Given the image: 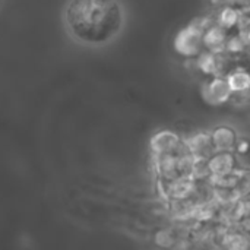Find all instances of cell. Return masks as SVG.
<instances>
[{
    "label": "cell",
    "mask_w": 250,
    "mask_h": 250,
    "mask_svg": "<svg viewBox=\"0 0 250 250\" xmlns=\"http://www.w3.org/2000/svg\"><path fill=\"white\" fill-rule=\"evenodd\" d=\"M63 18L70 37L91 47L111 42L125 25L119 0H69Z\"/></svg>",
    "instance_id": "cell-1"
},
{
    "label": "cell",
    "mask_w": 250,
    "mask_h": 250,
    "mask_svg": "<svg viewBox=\"0 0 250 250\" xmlns=\"http://www.w3.org/2000/svg\"><path fill=\"white\" fill-rule=\"evenodd\" d=\"M205 28L190 25L183 28L174 38V50L185 57H198L205 48Z\"/></svg>",
    "instance_id": "cell-2"
},
{
    "label": "cell",
    "mask_w": 250,
    "mask_h": 250,
    "mask_svg": "<svg viewBox=\"0 0 250 250\" xmlns=\"http://www.w3.org/2000/svg\"><path fill=\"white\" fill-rule=\"evenodd\" d=\"M233 97V89L227 78L215 76L202 85V98L209 105H221Z\"/></svg>",
    "instance_id": "cell-3"
},
{
    "label": "cell",
    "mask_w": 250,
    "mask_h": 250,
    "mask_svg": "<svg viewBox=\"0 0 250 250\" xmlns=\"http://www.w3.org/2000/svg\"><path fill=\"white\" fill-rule=\"evenodd\" d=\"M180 136L171 130H161L151 139V149L157 157L174 155V152L180 149Z\"/></svg>",
    "instance_id": "cell-4"
},
{
    "label": "cell",
    "mask_w": 250,
    "mask_h": 250,
    "mask_svg": "<svg viewBox=\"0 0 250 250\" xmlns=\"http://www.w3.org/2000/svg\"><path fill=\"white\" fill-rule=\"evenodd\" d=\"M188 149H189V154L198 160H209L217 152L214 141H212V135H208V133L193 135L188 141Z\"/></svg>",
    "instance_id": "cell-5"
},
{
    "label": "cell",
    "mask_w": 250,
    "mask_h": 250,
    "mask_svg": "<svg viewBox=\"0 0 250 250\" xmlns=\"http://www.w3.org/2000/svg\"><path fill=\"white\" fill-rule=\"evenodd\" d=\"M208 164H209L211 176H214V177H226V176H230L234 171L236 160L230 154V151H217L208 160Z\"/></svg>",
    "instance_id": "cell-6"
},
{
    "label": "cell",
    "mask_w": 250,
    "mask_h": 250,
    "mask_svg": "<svg viewBox=\"0 0 250 250\" xmlns=\"http://www.w3.org/2000/svg\"><path fill=\"white\" fill-rule=\"evenodd\" d=\"M211 135L217 151H231L237 145V136L231 127L227 126L217 127Z\"/></svg>",
    "instance_id": "cell-7"
},
{
    "label": "cell",
    "mask_w": 250,
    "mask_h": 250,
    "mask_svg": "<svg viewBox=\"0 0 250 250\" xmlns=\"http://www.w3.org/2000/svg\"><path fill=\"white\" fill-rule=\"evenodd\" d=\"M205 48H209V51H220L224 45H227V32L226 28L221 25L209 26L205 29Z\"/></svg>",
    "instance_id": "cell-8"
},
{
    "label": "cell",
    "mask_w": 250,
    "mask_h": 250,
    "mask_svg": "<svg viewBox=\"0 0 250 250\" xmlns=\"http://www.w3.org/2000/svg\"><path fill=\"white\" fill-rule=\"evenodd\" d=\"M227 81H229L233 92L250 91V73L245 69H236V70L230 72Z\"/></svg>",
    "instance_id": "cell-9"
},
{
    "label": "cell",
    "mask_w": 250,
    "mask_h": 250,
    "mask_svg": "<svg viewBox=\"0 0 250 250\" xmlns=\"http://www.w3.org/2000/svg\"><path fill=\"white\" fill-rule=\"evenodd\" d=\"M237 22H239V13L231 7H226L220 15V23L218 25H221L227 29V28L234 26Z\"/></svg>",
    "instance_id": "cell-10"
}]
</instances>
